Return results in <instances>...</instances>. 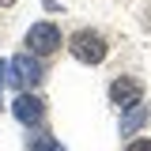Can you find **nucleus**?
Masks as SVG:
<instances>
[{"label":"nucleus","mask_w":151,"mask_h":151,"mask_svg":"<svg viewBox=\"0 0 151 151\" xmlns=\"http://www.w3.org/2000/svg\"><path fill=\"white\" fill-rule=\"evenodd\" d=\"M27 151H68V147L57 140L53 132H34V136L27 140Z\"/></svg>","instance_id":"0eeeda50"},{"label":"nucleus","mask_w":151,"mask_h":151,"mask_svg":"<svg viewBox=\"0 0 151 151\" xmlns=\"http://www.w3.org/2000/svg\"><path fill=\"white\" fill-rule=\"evenodd\" d=\"M106 94H110L113 110L125 113V110H132V106L144 102V79H140V76H113L110 87H106Z\"/></svg>","instance_id":"20e7f679"},{"label":"nucleus","mask_w":151,"mask_h":151,"mask_svg":"<svg viewBox=\"0 0 151 151\" xmlns=\"http://www.w3.org/2000/svg\"><path fill=\"white\" fill-rule=\"evenodd\" d=\"M0 110H4V102H0Z\"/></svg>","instance_id":"9b49d317"},{"label":"nucleus","mask_w":151,"mask_h":151,"mask_svg":"<svg viewBox=\"0 0 151 151\" xmlns=\"http://www.w3.org/2000/svg\"><path fill=\"white\" fill-rule=\"evenodd\" d=\"M15 4H19V0H0V8H15Z\"/></svg>","instance_id":"9d476101"},{"label":"nucleus","mask_w":151,"mask_h":151,"mask_svg":"<svg viewBox=\"0 0 151 151\" xmlns=\"http://www.w3.org/2000/svg\"><path fill=\"white\" fill-rule=\"evenodd\" d=\"M12 60V76H8V83L15 87V91H38L42 83H45V64H42V57H34V53H15V57H8Z\"/></svg>","instance_id":"7ed1b4c3"},{"label":"nucleus","mask_w":151,"mask_h":151,"mask_svg":"<svg viewBox=\"0 0 151 151\" xmlns=\"http://www.w3.org/2000/svg\"><path fill=\"white\" fill-rule=\"evenodd\" d=\"M8 76H12V60H0V91L8 87Z\"/></svg>","instance_id":"1a4fd4ad"},{"label":"nucleus","mask_w":151,"mask_h":151,"mask_svg":"<svg viewBox=\"0 0 151 151\" xmlns=\"http://www.w3.org/2000/svg\"><path fill=\"white\" fill-rule=\"evenodd\" d=\"M64 49L72 53V60L87 64V68H98V64L110 57V42H106V34H102V30H94V27H79V30H72V34H68Z\"/></svg>","instance_id":"f257e3e1"},{"label":"nucleus","mask_w":151,"mask_h":151,"mask_svg":"<svg viewBox=\"0 0 151 151\" xmlns=\"http://www.w3.org/2000/svg\"><path fill=\"white\" fill-rule=\"evenodd\" d=\"M125 151H151V136H132L125 144Z\"/></svg>","instance_id":"6e6552de"},{"label":"nucleus","mask_w":151,"mask_h":151,"mask_svg":"<svg viewBox=\"0 0 151 151\" xmlns=\"http://www.w3.org/2000/svg\"><path fill=\"white\" fill-rule=\"evenodd\" d=\"M147 121H151V106H144V102H140V106H132V110L121 113V125H117V129H121V136H136Z\"/></svg>","instance_id":"423d86ee"},{"label":"nucleus","mask_w":151,"mask_h":151,"mask_svg":"<svg viewBox=\"0 0 151 151\" xmlns=\"http://www.w3.org/2000/svg\"><path fill=\"white\" fill-rule=\"evenodd\" d=\"M45 98L38 91H19L15 94V102H12V117H15L23 129H42L45 125Z\"/></svg>","instance_id":"39448f33"},{"label":"nucleus","mask_w":151,"mask_h":151,"mask_svg":"<svg viewBox=\"0 0 151 151\" xmlns=\"http://www.w3.org/2000/svg\"><path fill=\"white\" fill-rule=\"evenodd\" d=\"M64 42H68V38L60 34V27H57V23L38 19V23H30V27H27V34H23V49L45 60V57L60 53V45H64Z\"/></svg>","instance_id":"f03ea898"}]
</instances>
